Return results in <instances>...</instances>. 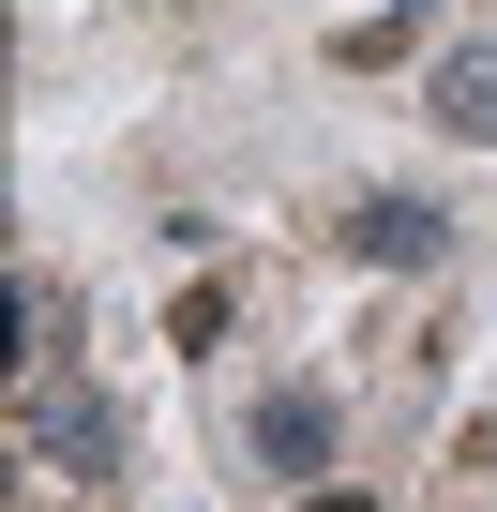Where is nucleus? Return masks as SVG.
Here are the masks:
<instances>
[{
    "instance_id": "obj_3",
    "label": "nucleus",
    "mask_w": 497,
    "mask_h": 512,
    "mask_svg": "<svg viewBox=\"0 0 497 512\" xmlns=\"http://www.w3.org/2000/svg\"><path fill=\"white\" fill-rule=\"evenodd\" d=\"M332 256H347V272H452V256H467V211H452V196L377 181V196H347V211H332Z\"/></svg>"
},
{
    "instance_id": "obj_2",
    "label": "nucleus",
    "mask_w": 497,
    "mask_h": 512,
    "mask_svg": "<svg viewBox=\"0 0 497 512\" xmlns=\"http://www.w3.org/2000/svg\"><path fill=\"white\" fill-rule=\"evenodd\" d=\"M16 452H31V482H91V497H106V482H121V452H136V422H121L91 377H61V362H46V377H31V407H16Z\"/></svg>"
},
{
    "instance_id": "obj_4",
    "label": "nucleus",
    "mask_w": 497,
    "mask_h": 512,
    "mask_svg": "<svg viewBox=\"0 0 497 512\" xmlns=\"http://www.w3.org/2000/svg\"><path fill=\"white\" fill-rule=\"evenodd\" d=\"M422 136L437 151H497V31H452L422 61Z\"/></svg>"
},
{
    "instance_id": "obj_1",
    "label": "nucleus",
    "mask_w": 497,
    "mask_h": 512,
    "mask_svg": "<svg viewBox=\"0 0 497 512\" xmlns=\"http://www.w3.org/2000/svg\"><path fill=\"white\" fill-rule=\"evenodd\" d=\"M347 377L332 362H287V377H257V407H241V482H272V497H302V482H332L347 467Z\"/></svg>"
},
{
    "instance_id": "obj_6",
    "label": "nucleus",
    "mask_w": 497,
    "mask_h": 512,
    "mask_svg": "<svg viewBox=\"0 0 497 512\" xmlns=\"http://www.w3.org/2000/svg\"><path fill=\"white\" fill-rule=\"evenodd\" d=\"M226 332H241V287H226V272H211V287H181V302H166V347H181V362H211V347H226Z\"/></svg>"
},
{
    "instance_id": "obj_5",
    "label": "nucleus",
    "mask_w": 497,
    "mask_h": 512,
    "mask_svg": "<svg viewBox=\"0 0 497 512\" xmlns=\"http://www.w3.org/2000/svg\"><path fill=\"white\" fill-rule=\"evenodd\" d=\"M437 16H452V0H392V16L332 31V61H347V76H377V61H422V46H437Z\"/></svg>"
},
{
    "instance_id": "obj_7",
    "label": "nucleus",
    "mask_w": 497,
    "mask_h": 512,
    "mask_svg": "<svg viewBox=\"0 0 497 512\" xmlns=\"http://www.w3.org/2000/svg\"><path fill=\"white\" fill-rule=\"evenodd\" d=\"M287 512H392V497H377V482H302Z\"/></svg>"
}]
</instances>
